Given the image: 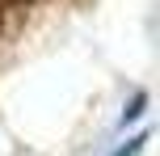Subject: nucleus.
<instances>
[{
	"mask_svg": "<svg viewBox=\"0 0 160 156\" xmlns=\"http://www.w3.org/2000/svg\"><path fill=\"white\" fill-rule=\"evenodd\" d=\"M143 143H148V135H135L127 148H122V152H114V156H139V152H143Z\"/></svg>",
	"mask_w": 160,
	"mask_h": 156,
	"instance_id": "1",
	"label": "nucleus"
},
{
	"mask_svg": "<svg viewBox=\"0 0 160 156\" xmlns=\"http://www.w3.org/2000/svg\"><path fill=\"white\" fill-rule=\"evenodd\" d=\"M143 106H148V97H143V93H139V97L131 101V110H127V114H122V118H127V123H131V118H139V114H143Z\"/></svg>",
	"mask_w": 160,
	"mask_h": 156,
	"instance_id": "2",
	"label": "nucleus"
}]
</instances>
